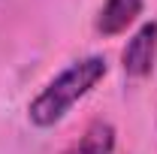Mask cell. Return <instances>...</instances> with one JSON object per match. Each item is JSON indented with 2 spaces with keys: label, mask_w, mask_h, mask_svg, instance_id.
<instances>
[{
  "label": "cell",
  "mask_w": 157,
  "mask_h": 154,
  "mask_svg": "<svg viewBox=\"0 0 157 154\" xmlns=\"http://www.w3.org/2000/svg\"><path fill=\"white\" fill-rule=\"evenodd\" d=\"M109 73V64L103 55H85L70 60L55 79H48L39 94L27 103V121L36 130H52L73 112L85 97L97 88Z\"/></svg>",
  "instance_id": "6da1fadb"
},
{
  "label": "cell",
  "mask_w": 157,
  "mask_h": 154,
  "mask_svg": "<svg viewBox=\"0 0 157 154\" xmlns=\"http://www.w3.org/2000/svg\"><path fill=\"white\" fill-rule=\"evenodd\" d=\"M157 60V21H142L121 52V70L127 79H148Z\"/></svg>",
  "instance_id": "7a4b0ae2"
},
{
  "label": "cell",
  "mask_w": 157,
  "mask_h": 154,
  "mask_svg": "<svg viewBox=\"0 0 157 154\" xmlns=\"http://www.w3.org/2000/svg\"><path fill=\"white\" fill-rule=\"evenodd\" d=\"M142 6H145V0H103L97 21H94L97 33L100 37H121L142 15Z\"/></svg>",
  "instance_id": "3957f363"
},
{
  "label": "cell",
  "mask_w": 157,
  "mask_h": 154,
  "mask_svg": "<svg viewBox=\"0 0 157 154\" xmlns=\"http://www.w3.org/2000/svg\"><path fill=\"white\" fill-rule=\"evenodd\" d=\"M115 127L106 118H94L78 139H73L60 154H115Z\"/></svg>",
  "instance_id": "277c9868"
}]
</instances>
